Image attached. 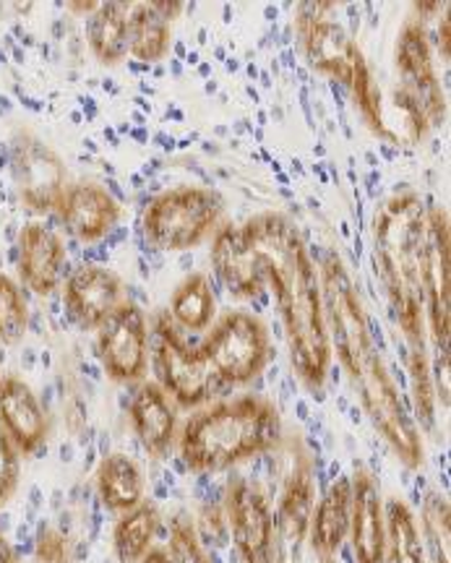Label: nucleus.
<instances>
[{
  "instance_id": "17",
  "label": "nucleus",
  "mask_w": 451,
  "mask_h": 563,
  "mask_svg": "<svg viewBox=\"0 0 451 563\" xmlns=\"http://www.w3.org/2000/svg\"><path fill=\"white\" fill-rule=\"evenodd\" d=\"M350 545L355 563H384L386 559V509L382 485L369 470L358 467L350 477Z\"/></svg>"
},
{
  "instance_id": "10",
  "label": "nucleus",
  "mask_w": 451,
  "mask_h": 563,
  "mask_svg": "<svg viewBox=\"0 0 451 563\" xmlns=\"http://www.w3.org/2000/svg\"><path fill=\"white\" fill-rule=\"evenodd\" d=\"M11 175L19 199L37 214L58 209L68 188V167L61 154L26 131L11 141Z\"/></svg>"
},
{
  "instance_id": "37",
  "label": "nucleus",
  "mask_w": 451,
  "mask_h": 563,
  "mask_svg": "<svg viewBox=\"0 0 451 563\" xmlns=\"http://www.w3.org/2000/svg\"><path fill=\"white\" fill-rule=\"evenodd\" d=\"M150 5H152L154 11L160 13L162 19H165V21H170V24H173V19L178 16V13L183 11V5H180V3H165V0H157V3H150Z\"/></svg>"
},
{
  "instance_id": "24",
  "label": "nucleus",
  "mask_w": 451,
  "mask_h": 563,
  "mask_svg": "<svg viewBox=\"0 0 451 563\" xmlns=\"http://www.w3.org/2000/svg\"><path fill=\"white\" fill-rule=\"evenodd\" d=\"M100 501L110 511H129L141 501H146V477L139 462L129 454H105L95 475Z\"/></svg>"
},
{
  "instance_id": "9",
  "label": "nucleus",
  "mask_w": 451,
  "mask_h": 563,
  "mask_svg": "<svg viewBox=\"0 0 451 563\" xmlns=\"http://www.w3.org/2000/svg\"><path fill=\"white\" fill-rule=\"evenodd\" d=\"M150 319L144 308L123 300L97 329V355L112 382L141 384L150 371Z\"/></svg>"
},
{
  "instance_id": "15",
  "label": "nucleus",
  "mask_w": 451,
  "mask_h": 563,
  "mask_svg": "<svg viewBox=\"0 0 451 563\" xmlns=\"http://www.w3.org/2000/svg\"><path fill=\"white\" fill-rule=\"evenodd\" d=\"M316 509V475L311 456L302 454L287 477L277 509H274V561L298 563L300 548L308 540V527Z\"/></svg>"
},
{
  "instance_id": "18",
  "label": "nucleus",
  "mask_w": 451,
  "mask_h": 563,
  "mask_svg": "<svg viewBox=\"0 0 451 563\" xmlns=\"http://www.w3.org/2000/svg\"><path fill=\"white\" fill-rule=\"evenodd\" d=\"M63 300L70 319L87 332H97L102 321L125 300V285L108 266H79L63 287Z\"/></svg>"
},
{
  "instance_id": "30",
  "label": "nucleus",
  "mask_w": 451,
  "mask_h": 563,
  "mask_svg": "<svg viewBox=\"0 0 451 563\" xmlns=\"http://www.w3.org/2000/svg\"><path fill=\"white\" fill-rule=\"evenodd\" d=\"M420 538L433 563H451V517L449 501L439 490L426 493L420 509Z\"/></svg>"
},
{
  "instance_id": "31",
  "label": "nucleus",
  "mask_w": 451,
  "mask_h": 563,
  "mask_svg": "<svg viewBox=\"0 0 451 563\" xmlns=\"http://www.w3.org/2000/svg\"><path fill=\"white\" fill-rule=\"evenodd\" d=\"M30 329V306L24 290L9 274H0V344L11 347L26 336Z\"/></svg>"
},
{
  "instance_id": "36",
  "label": "nucleus",
  "mask_w": 451,
  "mask_h": 563,
  "mask_svg": "<svg viewBox=\"0 0 451 563\" xmlns=\"http://www.w3.org/2000/svg\"><path fill=\"white\" fill-rule=\"evenodd\" d=\"M439 361H436V376H433V389H436V402L449 407V350L439 352Z\"/></svg>"
},
{
  "instance_id": "21",
  "label": "nucleus",
  "mask_w": 451,
  "mask_h": 563,
  "mask_svg": "<svg viewBox=\"0 0 451 563\" xmlns=\"http://www.w3.org/2000/svg\"><path fill=\"white\" fill-rule=\"evenodd\" d=\"M66 266V243L42 222L24 224L19 232V277L34 295H53Z\"/></svg>"
},
{
  "instance_id": "3",
  "label": "nucleus",
  "mask_w": 451,
  "mask_h": 563,
  "mask_svg": "<svg viewBox=\"0 0 451 563\" xmlns=\"http://www.w3.org/2000/svg\"><path fill=\"white\" fill-rule=\"evenodd\" d=\"M285 439V422L274 402L258 394L220 399L196 410L178 433L180 460L194 473H222L272 452Z\"/></svg>"
},
{
  "instance_id": "32",
  "label": "nucleus",
  "mask_w": 451,
  "mask_h": 563,
  "mask_svg": "<svg viewBox=\"0 0 451 563\" xmlns=\"http://www.w3.org/2000/svg\"><path fill=\"white\" fill-rule=\"evenodd\" d=\"M407 368H410L413 397L418 407V418L422 428L436 426V389H433V373L431 361H428V350H407Z\"/></svg>"
},
{
  "instance_id": "5",
  "label": "nucleus",
  "mask_w": 451,
  "mask_h": 563,
  "mask_svg": "<svg viewBox=\"0 0 451 563\" xmlns=\"http://www.w3.org/2000/svg\"><path fill=\"white\" fill-rule=\"evenodd\" d=\"M319 279L331 352H337L344 373L352 382L361 373L363 363L376 352L369 316H365L361 295L355 290V282H352L348 266L337 253L329 251L323 256Z\"/></svg>"
},
{
  "instance_id": "20",
  "label": "nucleus",
  "mask_w": 451,
  "mask_h": 563,
  "mask_svg": "<svg viewBox=\"0 0 451 563\" xmlns=\"http://www.w3.org/2000/svg\"><path fill=\"white\" fill-rule=\"evenodd\" d=\"M0 428L16 443L21 456L40 452L51 433L45 407L24 378H0Z\"/></svg>"
},
{
  "instance_id": "35",
  "label": "nucleus",
  "mask_w": 451,
  "mask_h": 563,
  "mask_svg": "<svg viewBox=\"0 0 451 563\" xmlns=\"http://www.w3.org/2000/svg\"><path fill=\"white\" fill-rule=\"evenodd\" d=\"M37 563H70L68 538L51 525H42L37 532V545H34Z\"/></svg>"
},
{
  "instance_id": "33",
  "label": "nucleus",
  "mask_w": 451,
  "mask_h": 563,
  "mask_svg": "<svg viewBox=\"0 0 451 563\" xmlns=\"http://www.w3.org/2000/svg\"><path fill=\"white\" fill-rule=\"evenodd\" d=\"M167 555L170 563H215L211 553L204 548V540L196 530L194 519L188 514H175L170 522V540H167Z\"/></svg>"
},
{
  "instance_id": "22",
  "label": "nucleus",
  "mask_w": 451,
  "mask_h": 563,
  "mask_svg": "<svg viewBox=\"0 0 451 563\" xmlns=\"http://www.w3.org/2000/svg\"><path fill=\"white\" fill-rule=\"evenodd\" d=\"M133 433L154 460H165L178 441V410L157 382H141L129 405Z\"/></svg>"
},
{
  "instance_id": "29",
  "label": "nucleus",
  "mask_w": 451,
  "mask_h": 563,
  "mask_svg": "<svg viewBox=\"0 0 451 563\" xmlns=\"http://www.w3.org/2000/svg\"><path fill=\"white\" fill-rule=\"evenodd\" d=\"M386 506V559L384 563H426V548H422L420 527L415 522L402 498H389Z\"/></svg>"
},
{
  "instance_id": "16",
  "label": "nucleus",
  "mask_w": 451,
  "mask_h": 563,
  "mask_svg": "<svg viewBox=\"0 0 451 563\" xmlns=\"http://www.w3.org/2000/svg\"><path fill=\"white\" fill-rule=\"evenodd\" d=\"M211 266L232 298L253 300L266 290V274L258 251L243 224H222L211 235Z\"/></svg>"
},
{
  "instance_id": "12",
  "label": "nucleus",
  "mask_w": 451,
  "mask_h": 563,
  "mask_svg": "<svg viewBox=\"0 0 451 563\" xmlns=\"http://www.w3.org/2000/svg\"><path fill=\"white\" fill-rule=\"evenodd\" d=\"M397 74L402 91L418 104L428 125L447 123V95H443L439 70L433 63L431 37H428L422 19H407L397 37Z\"/></svg>"
},
{
  "instance_id": "11",
  "label": "nucleus",
  "mask_w": 451,
  "mask_h": 563,
  "mask_svg": "<svg viewBox=\"0 0 451 563\" xmlns=\"http://www.w3.org/2000/svg\"><path fill=\"white\" fill-rule=\"evenodd\" d=\"M422 295H426V329L439 352L449 350L451 332V235L443 207L426 211V243H422Z\"/></svg>"
},
{
  "instance_id": "13",
  "label": "nucleus",
  "mask_w": 451,
  "mask_h": 563,
  "mask_svg": "<svg viewBox=\"0 0 451 563\" xmlns=\"http://www.w3.org/2000/svg\"><path fill=\"white\" fill-rule=\"evenodd\" d=\"M228 527L241 563L274 561V506L256 483L235 477L224 496Z\"/></svg>"
},
{
  "instance_id": "41",
  "label": "nucleus",
  "mask_w": 451,
  "mask_h": 563,
  "mask_svg": "<svg viewBox=\"0 0 451 563\" xmlns=\"http://www.w3.org/2000/svg\"><path fill=\"white\" fill-rule=\"evenodd\" d=\"M97 5H100V3H95V0H87V3H81V0H79V3H70L68 9L76 11V13H87V16H91V13L97 11Z\"/></svg>"
},
{
  "instance_id": "34",
  "label": "nucleus",
  "mask_w": 451,
  "mask_h": 563,
  "mask_svg": "<svg viewBox=\"0 0 451 563\" xmlns=\"http://www.w3.org/2000/svg\"><path fill=\"white\" fill-rule=\"evenodd\" d=\"M21 483V452L0 428V506L16 496Z\"/></svg>"
},
{
  "instance_id": "2",
  "label": "nucleus",
  "mask_w": 451,
  "mask_h": 563,
  "mask_svg": "<svg viewBox=\"0 0 451 563\" xmlns=\"http://www.w3.org/2000/svg\"><path fill=\"white\" fill-rule=\"evenodd\" d=\"M426 203L415 191L389 196L373 217V258L384 292L407 340V350H428L426 295H422V243Z\"/></svg>"
},
{
  "instance_id": "38",
  "label": "nucleus",
  "mask_w": 451,
  "mask_h": 563,
  "mask_svg": "<svg viewBox=\"0 0 451 563\" xmlns=\"http://www.w3.org/2000/svg\"><path fill=\"white\" fill-rule=\"evenodd\" d=\"M0 563H21L19 553L13 551V545L9 543V538H6L3 532H0Z\"/></svg>"
},
{
  "instance_id": "1",
  "label": "nucleus",
  "mask_w": 451,
  "mask_h": 563,
  "mask_svg": "<svg viewBox=\"0 0 451 563\" xmlns=\"http://www.w3.org/2000/svg\"><path fill=\"white\" fill-rule=\"evenodd\" d=\"M264 264L285 329L293 368L311 391L323 389L331 368V336L323 313L321 279L300 230L285 214L253 217L243 224Z\"/></svg>"
},
{
  "instance_id": "8",
  "label": "nucleus",
  "mask_w": 451,
  "mask_h": 563,
  "mask_svg": "<svg viewBox=\"0 0 451 563\" xmlns=\"http://www.w3.org/2000/svg\"><path fill=\"white\" fill-rule=\"evenodd\" d=\"M150 361L162 391L183 410H196L211 397V376L201 352L186 342L170 313H157L150 323Z\"/></svg>"
},
{
  "instance_id": "6",
  "label": "nucleus",
  "mask_w": 451,
  "mask_h": 563,
  "mask_svg": "<svg viewBox=\"0 0 451 563\" xmlns=\"http://www.w3.org/2000/svg\"><path fill=\"white\" fill-rule=\"evenodd\" d=\"M199 352L217 382L245 386L258 378L270 363V327L251 311H228L211 323Z\"/></svg>"
},
{
  "instance_id": "14",
  "label": "nucleus",
  "mask_w": 451,
  "mask_h": 563,
  "mask_svg": "<svg viewBox=\"0 0 451 563\" xmlns=\"http://www.w3.org/2000/svg\"><path fill=\"white\" fill-rule=\"evenodd\" d=\"M323 11H327V5L323 9L302 5L298 11L300 47L316 70H321V74L340 81L344 89H350L352 76L365 60V55L358 47V42Z\"/></svg>"
},
{
  "instance_id": "23",
  "label": "nucleus",
  "mask_w": 451,
  "mask_h": 563,
  "mask_svg": "<svg viewBox=\"0 0 451 563\" xmlns=\"http://www.w3.org/2000/svg\"><path fill=\"white\" fill-rule=\"evenodd\" d=\"M350 477H337L321 501H316L311 527H308V543L319 563H337V555L350 532Z\"/></svg>"
},
{
  "instance_id": "40",
  "label": "nucleus",
  "mask_w": 451,
  "mask_h": 563,
  "mask_svg": "<svg viewBox=\"0 0 451 563\" xmlns=\"http://www.w3.org/2000/svg\"><path fill=\"white\" fill-rule=\"evenodd\" d=\"M139 563H170V555H167L165 548H152Z\"/></svg>"
},
{
  "instance_id": "25",
  "label": "nucleus",
  "mask_w": 451,
  "mask_h": 563,
  "mask_svg": "<svg viewBox=\"0 0 451 563\" xmlns=\"http://www.w3.org/2000/svg\"><path fill=\"white\" fill-rule=\"evenodd\" d=\"M129 3H100L87 21L89 51L108 66L129 55Z\"/></svg>"
},
{
  "instance_id": "39",
  "label": "nucleus",
  "mask_w": 451,
  "mask_h": 563,
  "mask_svg": "<svg viewBox=\"0 0 451 563\" xmlns=\"http://www.w3.org/2000/svg\"><path fill=\"white\" fill-rule=\"evenodd\" d=\"M439 47H441L443 60L449 63V13L447 11H443V21H441V30H439Z\"/></svg>"
},
{
  "instance_id": "4",
  "label": "nucleus",
  "mask_w": 451,
  "mask_h": 563,
  "mask_svg": "<svg viewBox=\"0 0 451 563\" xmlns=\"http://www.w3.org/2000/svg\"><path fill=\"white\" fill-rule=\"evenodd\" d=\"M224 201L215 188L178 186L162 191L144 209V235L162 251H188L215 235Z\"/></svg>"
},
{
  "instance_id": "19",
  "label": "nucleus",
  "mask_w": 451,
  "mask_h": 563,
  "mask_svg": "<svg viewBox=\"0 0 451 563\" xmlns=\"http://www.w3.org/2000/svg\"><path fill=\"white\" fill-rule=\"evenodd\" d=\"M55 214L76 241L97 243L121 220V207L100 183L79 180L68 183Z\"/></svg>"
},
{
  "instance_id": "26",
  "label": "nucleus",
  "mask_w": 451,
  "mask_h": 563,
  "mask_svg": "<svg viewBox=\"0 0 451 563\" xmlns=\"http://www.w3.org/2000/svg\"><path fill=\"white\" fill-rule=\"evenodd\" d=\"M162 525L160 509L152 501H141L118 517L112 530V551L118 563H139L154 548Z\"/></svg>"
},
{
  "instance_id": "27",
  "label": "nucleus",
  "mask_w": 451,
  "mask_h": 563,
  "mask_svg": "<svg viewBox=\"0 0 451 563\" xmlns=\"http://www.w3.org/2000/svg\"><path fill=\"white\" fill-rule=\"evenodd\" d=\"M170 319L186 332H207L217 319V298L204 274H188L170 295Z\"/></svg>"
},
{
  "instance_id": "28",
  "label": "nucleus",
  "mask_w": 451,
  "mask_h": 563,
  "mask_svg": "<svg viewBox=\"0 0 451 563\" xmlns=\"http://www.w3.org/2000/svg\"><path fill=\"white\" fill-rule=\"evenodd\" d=\"M173 26L150 3L131 5L129 11V53L141 63H160L170 53Z\"/></svg>"
},
{
  "instance_id": "7",
  "label": "nucleus",
  "mask_w": 451,
  "mask_h": 563,
  "mask_svg": "<svg viewBox=\"0 0 451 563\" xmlns=\"http://www.w3.org/2000/svg\"><path fill=\"white\" fill-rule=\"evenodd\" d=\"M352 386L361 394L363 410L369 415L373 428L386 441V446L399 456L405 467L418 470L422 464V439L418 422L410 418L405 402H402L397 384H394L389 368H386L382 352H373L363 363L361 373L352 378Z\"/></svg>"
}]
</instances>
